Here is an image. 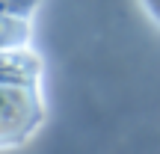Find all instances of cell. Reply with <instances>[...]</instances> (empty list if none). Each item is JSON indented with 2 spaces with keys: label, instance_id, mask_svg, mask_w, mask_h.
<instances>
[{
  "label": "cell",
  "instance_id": "obj_1",
  "mask_svg": "<svg viewBox=\"0 0 160 154\" xmlns=\"http://www.w3.org/2000/svg\"><path fill=\"white\" fill-rule=\"evenodd\" d=\"M39 119L36 95L24 80L0 77V139H15Z\"/></svg>",
  "mask_w": 160,
  "mask_h": 154
},
{
  "label": "cell",
  "instance_id": "obj_2",
  "mask_svg": "<svg viewBox=\"0 0 160 154\" xmlns=\"http://www.w3.org/2000/svg\"><path fill=\"white\" fill-rule=\"evenodd\" d=\"M145 3L151 6V12H154V15H160V0H145Z\"/></svg>",
  "mask_w": 160,
  "mask_h": 154
}]
</instances>
